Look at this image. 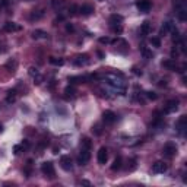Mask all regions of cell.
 <instances>
[{"label":"cell","instance_id":"cell-1","mask_svg":"<svg viewBox=\"0 0 187 187\" xmlns=\"http://www.w3.org/2000/svg\"><path fill=\"white\" fill-rule=\"evenodd\" d=\"M41 171H43V174L45 177H48V178H54L56 177V170H54V164L51 162V161H45L41 164Z\"/></svg>","mask_w":187,"mask_h":187},{"label":"cell","instance_id":"cell-2","mask_svg":"<svg viewBox=\"0 0 187 187\" xmlns=\"http://www.w3.org/2000/svg\"><path fill=\"white\" fill-rule=\"evenodd\" d=\"M162 152H164L165 156H168V158H173V156H176L177 152H178V148H177V145L174 142H167L164 145V149H162Z\"/></svg>","mask_w":187,"mask_h":187},{"label":"cell","instance_id":"cell-3","mask_svg":"<svg viewBox=\"0 0 187 187\" xmlns=\"http://www.w3.org/2000/svg\"><path fill=\"white\" fill-rule=\"evenodd\" d=\"M89 159H91V152H89V149H82L80 154H79V156H77V164L86 165Z\"/></svg>","mask_w":187,"mask_h":187},{"label":"cell","instance_id":"cell-4","mask_svg":"<svg viewBox=\"0 0 187 187\" xmlns=\"http://www.w3.org/2000/svg\"><path fill=\"white\" fill-rule=\"evenodd\" d=\"M136 8H137L140 12L146 13V12L151 11L152 3H151V0H137V2H136Z\"/></svg>","mask_w":187,"mask_h":187},{"label":"cell","instance_id":"cell-5","mask_svg":"<svg viewBox=\"0 0 187 187\" xmlns=\"http://www.w3.org/2000/svg\"><path fill=\"white\" fill-rule=\"evenodd\" d=\"M167 170H168V165L165 164L164 161H156L152 165V171H154L155 174H164Z\"/></svg>","mask_w":187,"mask_h":187},{"label":"cell","instance_id":"cell-6","mask_svg":"<svg viewBox=\"0 0 187 187\" xmlns=\"http://www.w3.org/2000/svg\"><path fill=\"white\" fill-rule=\"evenodd\" d=\"M178 110V101L177 99H170L164 107V113L165 114H170V113H174Z\"/></svg>","mask_w":187,"mask_h":187},{"label":"cell","instance_id":"cell-7","mask_svg":"<svg viewBox=\"0 0 187 187\" xmlns=\"http://www.w3.org/2000/svg\"><path fill=\"white\" fill-rule=\"evenodd\" d=\"M60 167H62L65 171H70V170L73 168V164H72V159H70V156L63 155V156L60 158Z\"/></svg>","mask_w":187,"mask_h":187},{"label":"cell","instance_id":"cell-8","mask_svg":"<svg viewBox=\"0 0 187 187\" xmlns=\"http://www.w3.org/2000/svg\"><path fill=\"white\" fill-rule=\"evenodd\" d=\"M107 161H108V151H107L105 146H102V148H99L98 151V164L104 165L107 164Z\"/></svg>","mask_w":187,"mask_h":187},{"label":"cell","instance_id":"cell-9","mask_svg":"<svg viewBox=\"0 0 187 187\" xmlns=\"http://www.w3.org/2000/svg\"><path fill=\"white\" fill-rule=\"evenodd\" d=\"M102 120L105 121L107 124H113V123H116V120H117V116H116V113L107 110L102 113Z\"/></svg>","mask_w":187,"mask_h":187},{"label":"cell","instance_id":"cell-10","mask_svg":"<svg viewBox=\"0 0 187 187\" xmlns=\"http://www.w3.org/2000/svg\"><path fill=\"white\" fill-rule=\"evenodd\" d=\"M176 129H177V132L184 133V130L187 129V116H181V117L177 120Z\"/></svg>","mask_w":187,"mask_h":187},{"label":"cell","instance_id":"cell-11","mask_svg":"<svg viewBox=\"0 0 187 187\" xmlns=\"http://www.w3.org/2000/svg\"><path fill=\"white\" fill-rule=\"evenodd\" d=\"M3 29H5L6 32H18V31L22 29V26L18 25V23H15V22H6L5 23V26H3Z\"/></svg>","mask_w":187,"mask_h":187},{"label":"cell","instance_id":"cell-12","mask_svg":"<svg viewBox=\"0 0 187 187\" xmlns=\"http://www.w3.org/2000/svg\"><path fill=\"white\" fill-rule=\"evenodd\" d=\"M79 13L83 15V16H89V15L94 13V6H92V5H88V3H85V5L79 6Z\"/></svg>","mask_w":187,"mask_h":187},{"label":"cell","instance_id":"cell-13","mask_svg":"<svg viewBox=\"0 0 187 187\" xmlns=\"http://www.w3.org/2000/svg\"><path fill=\"white\" fill-rule=\"evenodd\" d=\"M174 28H176V25H174V22L168 21V22H165L164 25H162V28H161V31H159V34H161V35H165V34L171 32V31H173Z\"/></svg>","mask_w":187,"mask_h":187},{"label":"cell","instance_id":"cell-14","mask_svg":"<svg viewBox=\"0 0 187 187\" xmlns=\"http://www.w3.org/2000/svg\"><path fill=\"white\" fill-rule=\"evenodd\" d=\"M32 38L34 40H47L48 38V34L43 31V29H35L32 32Z\"/></svg>","mask_w":187,"mask_h":187},{"label":"cell","instance_id":"cell-15","mask_svg":"<svg viewBox=\"0 0 187 187\" xmlns=\"http://www.w3.org/2000/svg\"><path fill=\"white\" fill-rule=\"evenodd\" d=\"M108 21H110L111 26H114V25H120V23L123 22V16H121V15H117V13H113Z\"/></svg>","mask_w":187,"mask_h":187},{"label":"cell","instance_id":"cell-16","mask_svg":"<svg viewBox=\"0 0 187 187\" xmlns=\"http://www.w3.org/2000/svg\"><path fill=\"white\" fill-rule=\"evenodd\" d=\"M88 79L86 76H70L69 77V83L70 85H76V83H85Z\"/></svg>","mask_w":187,"mask_h":187},{"label":"cell","instance_id":"cell-17","mask_svg":"<svg viewBox=\"0 0 187 187\" xmlns=\"http://www.w3.org/2000/svg\"><path fill=\"white\" fill-rule=\"evenodd\" d=\"M86 63H88V56L86 54L76 56V59H75V65L76 66H82V65H86Z\"/></svg>","mask_w":187,"mask_h":187},{"label":"cell","instance_id":"cell-18","mask_svg":"<svg viewBox=\"0 0 187 187\" xmlns=\"http://www.w3.org/2000/svg\"><path fill=\"white\" fill-rule=\"evenodd\" d=\"M162 66L170 69V70H177V65H176V60L170 59V60H164L162 62Z\"/></svg>","mask_w":187,"mask_h":187},{"label":"cell","instance_id":"cell-19","mask_svg":"<svg viewBox=\"0 0 187 187\" xmlns=\"http://www.w3.org/2000/svg\"><path fill=\"white\" fill-rule=\"evenodd\" d=\"M121 164H123L121 156H117V158L113 161V164H111V170H113V171H119V170L121 168Z\"/></svg>","mask_w":187,"mask_h":187},{"label":"cell","instance_id":"cell-20","mask_svg":"<svg viewBox=\"0 0 187 187\" xmlns=\"http://www.w3.org/2000/svg\"><path fill=\"white\" fill-rule=\"evenodd\" d=\"M80 146H82V149H91V146H92V140L86 137V136H83L82 139H80Z\"/></svg>","mask_w":187,"mask_h":187},{"label":"cell","instance_id":"cell-21","mask_svg":"<svg viewBox=\"0 0 187 187\" xmlns=\"http://www.w3.org/2000/svg\"><path fill=\"white\" fill-rule=\"evenodd\" d=\"M140 32H142L143 35H148V34L151 32V23L148 22V21H145V22L142 23V26H140Z\"/></svg>","mask_w":187,"mask_h":187},{"label":"cell","instance_id":"cell-22","mask_svg":"<svg viewBox=\"0 0 187 187\" xmlns=\"http://www.w3.org/2000/svg\"><path fill=\"white\" fill-rule=\"evenodd\" d=\"M48 62H50L51 65H54V66H63V65H65V60L60 59V57H59V59H57V57H50Z\"/></svg>","mask_w":187,"mask_h":187},{"label":"cell","instance_id":"cell-23","mask_svg":"<svg viewBox=\"0 0 187 187\" xmlns=\"http://www.w3.org/2000/svg\"><path fill=\"white\" fill-rule=\"evenodd\" d=\"M75 94H76V89L73 88V86H67V88L65 89V95H66V98H73Z\"/></svg>","mask_w":187,"mask_h":187},{"label":"cell","instance_id":"cell-24","mask_svg":"<svg viewBox=\"0 0 187 187\" xmlns=\"http://www.w3.org/2000/svg\"><path fill=\"white\" fill-rule=\"evenodd\" d=\"M140 51H142V56L146 59V60H149V59H152V57H154L152 51H151L149 48H146V47H142V48H140Z\"/></svg>","mask_w":187,"mask_h":187},{"label":"cell","instance_id":"cell-25","mask_svg":"<svg viewBox=\"0 0 187 187\" xmlns=\"http://www.w3.org/2000/svg\"><path fill=\"white\" fill-rule=\"evenodd\" d=\"M16 101V91H9L8 92V98H6V102L8 104H12Z\"/></svg>","mask_w":187,"mask_h":187},{"label":"cell","instance_id":"cell-26","mask_svg":"<svg viewBox=\"0 0 187 187\" xmlns=\"http://www.w3.org/2000/svg\"><path fill=\"white\" fill-rule=\"evenodd\" d=\"M51 5L54 9H62L66 5V0H51Z\"/></svg>","mask_w":187,"mask_h":187},{"label":"cell","instance_id":"cell-27","mask_svg":"<svg viewBox=\"0 0 187 187\" xmlns=\"http://www.w3.org/2000/svg\"><path fill=\"white\" fill-rule=\"evenodd\" d=\"M44 16V11H34V13L31 15V19H35V21H38L40 18H43Z\"/></svg>","mask_w":187,"mask_h":187},{"label":"cell","instance_id":"cell-28","mask_svg":"<svg viewBox=\"0 0 187 187\" xmlns=\"http://www.w3.org/2000/svg\"><path fill=\"white\" fill-rule=\"evenodd\" d=\"M178 19H180V21H186L187 19V12L184 8H181V9L178 11Z\"/></svg>","mask_w":187,"mask_h":187},{"label":"cell","instance_id":"cell-29","mask_svg":"<svg viewBox=\"0 0 187 187\" xmlns=\"http://www.w3.org/2000/svg\"><path fill=\"white\" fill-rule=\"evenodd\" d=\"M77 12H79V6H76V5H72L69 8V15H72V16L77 15Z\"/></svg>","mask_w":187,"mask_h":187},{"label":"cell","instance_id":"cell-30","mask_svg":"<svg viewBox=\"0 0 187 187\" xmlns=\"http://www.w3.org/2000/svg\"><path fill=\"white\" fill-rule=\"evenodd\" d=\"M151 44L154 47H161V38L159 37H152L151 38Z\"/></svg>","mask_w":187,"mask_h":187},{"label":"cell","instance_id":"cell-31","mask_svg":"<svg viewBox=\"0 0 187 187\" xmlns=\"http://www.w3.org/2000/svg\"><path fill=\"white\" fill-rule=\"evenodd\" d=\"M171 34H173V40H174V41H177V43H178V41L181 40V37H180V32H178V29H177V28H174V29L171 31Z\"/></svg>","mask_w":187,"mask_h":187},{"label":"cell","instance_id":"cell-32","mask_svg":"<svg viewBox=\"0 0 187 187\" xmlns=\"http://www.w3.org/2000/svg\"><path fill=\"white\" fill-rule=\"evenodd\" d=\"M22 145H15V146H13V154L15 155H19L21 154V152H22Z\"/></svg>","mask_w":187,"mask_h":187},{"label":"cell","instance_id":"cell-33","mask_svg":"<svg viewBox=\"0 0 187 187\" xmlns=\"http://www.w3.org/2000/svg\"><path fill=\"white\" fill-rule=\"evenodd\" d=\"M136 162H137V161H136V158H132V159H130V165H129V171H133V170L136 168Z\"/></svg>","mask_w":187,"mask_h":187},{"label":"cell","instance_id":"cell-34","mask_svg":"<svg viewBox=\"0 0 187 187\" xmlns=\"http://www.w3.org/2000/svg\"><path fill=\"white\" fill-rule=\"evenodd\" d=\"M29 75H31V76H32V77H37V76H40V75H38V70H37L35 67H29Z\"/></svg>","mask_w":187,"mask_h":187},{"label":"cell","instance_id":"cell-35","mask_svg":"<svg viewBox=\"0 0 187 187\" xmlns=\"http://www.w3.org/2000/svg\"><path fill=\"white\" fill-rule=\"evenodd\" d=\"M146 97H148V99H152V101H155V99L158 98V95L155 92H146Z\"/></svg>","mask_w":187,"mask_h":187},{"label":"cell","instance_id":"cell-36","mask_svg":"<svg viewBox=\"0 0 187 187\" xmlns=\"http://www.w3.org/2000/svg\"><path fill=\"white\" fill-rule=\"evenodd\" d=\"M113 28V31L116 34H121V31H123V28H121V25H114V26H111Z\"/></svg>","mask_w":187,"mask_h":187},{"label":"cell","instance_id":"cell-37","mask_svg":"<svg viewBox=\"0 0 187 187\" xmlns=\"http://www.w3.org/2000/svg\"><path fill=\"white\" fill-rule=\"evenodd\" d=\"M92 132L95 133V134H101V133H102V130H101V127H99L98 124H95V126L92 127Z\"/></svg>","mask_w":187,"mask_h":187},{"label":"cell","instance_id":"cell-38","mask_svg":"<svg viewBox=\"0 0 187 187\" xmlns=\"http://www.w3.org/2000/svg\"><path fill=\"white\" fill-rule=\"evenodd\" d=\"M99 43H101V44H108V43H111V40L108 37H101V38H99Z\"/></svg>","mask_w":187,"mask_h":187},{"label":"cell","instance_id":"cell-39","mask_svg":"<svg viewBox=\"0 0 187 187\" xmlns=\"http://www.w3.org/2000/svg\"><path fill=\"white\" fill-rule=\"evenodd\" d=\"M66 31L67 32H75V26L72 23H66Z\"/></svg>","mask_w":187,"mask_h":187},{"label":"cell","instance_id":"cell-40","mask_svg":"<svg viewBox=\"0 0 187 187\" xmlns=\"http://www.w3.org/2000/svg\"><path fill=\"white\" fill-rule=\"evenodd\" d=\"M171 57H173V60H176L177 57H178V50H177V48H173V50H171Z\"/></svg>","mask_w":187,"mask_h":187},{"label":"cell","instance_id":"cell-41","mask_svg":"<svg viewBox=\"0 0 187 187\" xmlns=\"http://www.w3.org/2000/svg\"><path fill=\"white\" fill-rule=\"evenodd\" d=\"M133 73H134L136 76H142V70H139L137 67H133Z\"/></svg>","mask_w":187,"mask_h":187},{"label":"cell","instance_id":"cell-42","mask_svg":"<svg viewBox=\"0 0 187 187\" xmlns=\"http://www.w3.org/2000/svg\"><path fill=\"white\" fill-rule=\"evenodd\" d=\"M21 145H22V148H23V149H26V148H29V142H28V140H23V142L21 143Z\"/></svg>","mask_w":187,"mask_h":187},{"label":"cell","instance_id":"cell-43","mask_svg":"<svg viewBox=\"0 0 187 187\" xmlns=\"http://www.w3.org/2000/svg\"><path fill=\"white\" fill-rule=\"evenodd\" d=\"M8 3H9L8 0H0V6H2V8H3V6H8Z\"/></svg>","mask_w":187,"mask_h":187},{"label":"cell","instance_id":"cell-44","mask_svg":"<svg viewBox=\"0 0 187 187\" xmlns=\"http://www.w3.org/2000/svg\"><path fill=\"white\" fill-rule=\"evenodd\" d=\"M80 184H83V186H91V183H89L88 180H82V181H80Z\"/></svg>","mask_w":187,"mask_h":187},{"label":"cell","instance_id":"cell-45","mask_svg":"<svg viewBox=\"0 0 187 187\" xmlns=\"http://www.w3.org/2000/svg\"><path fill=\"white\" fill-rule=\"evenodd\" d=\"M158 85L162 88V86H167V82H165V80H159V83H158Z\"/></svg>","mask_w":187,"mask_h":187},{"label":"cell","instance_id":"cell-46","mask_svg":"<svg viewBox=\"0 0 187 187\" xmlns=\"http://www.w3.org/2000/svg\"><path fill=\"white\" fill-rule=\"evenodd\" d=\"M98 56H99V59H104V54H102L101 51H98Z\"/></svg>","mask_w":187,"mask_h":187},{"label":"cell","instance_id":"cell-47","mask_svg":"<svg viewBox=\"0 0 187 187\" xmlns=\"http://www.w3.org/2000/svg\"><path fill=\"white\" fill-rule=\"evenodd\" d=\"M0 132H3V126L2 124H0Z\"/></svg>","mask_w":187,"mask_h":187}]
</instances>
